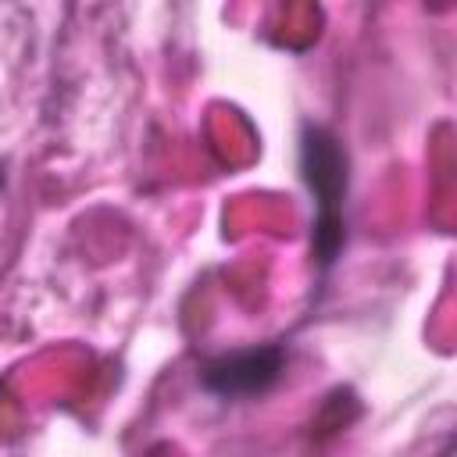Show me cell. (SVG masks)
Returning a JSON list of instances; mask_svg holds the SVG:
<instances>
[{"mask_svg":"<svg viewBox=\"0 0 457 457\" xmlns=\"http://www.w3.org/2000/svg\"><path fill=\"white\" fill-rule=\"evenodd\" d=\"M300 175L314 204L311 257L321 271H328L346 246V193H350V157L332 129L314 121L300 129Z\"/></svg>","mask_w":457,"mask_h":457,"instance_id":"obj_1","label":"cell"},{"mask_svg":"<svg viewBox=\"0 0 457 457\" xmlns=\"http://www.w3.org/2000/svg\"><path fill=\"white\" fill-rule=\"evenodd\" d=\"M282 375H286V346L268 343V346H246L211 357L200 368V386L221 400H250L275 389Z\"/></svg>","mask_w":457,"mask_h":457,"instance_id":"obj_2","label":"cell"}]
</instances>
